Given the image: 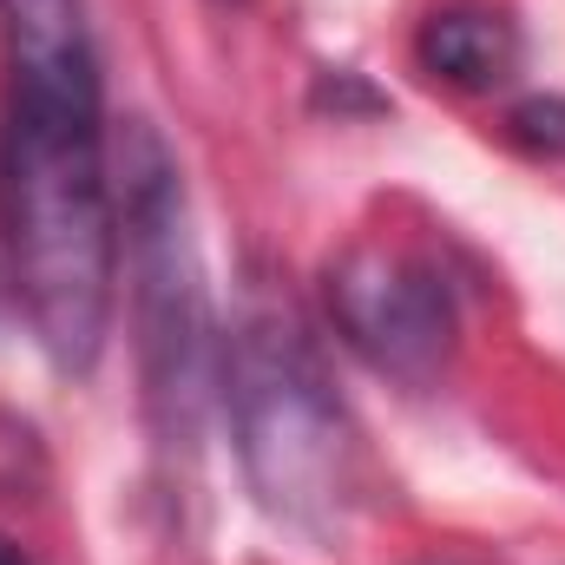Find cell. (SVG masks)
Wrapping results in <instances>:
<instances>
[{"label": "cell", "mask_w": 565, "mask_h": 565, "mask_svg": "<svg viewBox=\"0 0 565 565\" xmlns=\"http://www.w3.org/2000/svg\"><path fill=\"white\" fill-rule=\"evenodd\" d=\"M126 244H132V296H139V349L151 408L171 434H184L204 395V289H198V250L184 231V191L178 164L145 126L126 145Z\"/></svg>", "instance_id": "obj_3"}, {"label": "cell", "mask_w": 565, "mask_h": 565, "mask_svg": "<svg viewBox=\"0 0 565 565\" xmlns=\"http://www.w3.org/2000/svg\"><path fill=\"white\" fill-rule=\"evenodd\" d=\"M507 132H513L520 151H533V158H565V99H553V93L520 99L507 113Z\"/></svg>", "instance_id": "obj_6"}, {"label": "cell", "mask_w": 565, "mask_h": 565, "mask_svg": "<svg viewBox=\"0 0 565 565\" xmlns=\"http://www.w3.org/2000/svg\"><path fill=\"white\" fill-rule=\"evenodd\" d=\"M0 565H20V553H13V546H7V540H0Z\"/></svg>", "instance_id": "obj_7"}, {"label": "cell", "mask_w": 565, "mask_h": 565, "mask_svg": "<svg viewBox=\"0 0 565 565\" xmlns=\"http://www.w3.org/2000/svg\"><path fill=\"white\" fill-rule=\"evenodd\" d=\"M13 99L0 145V217L13 244V277L26 322L53 369L86 375L106 349L119 217L99 139V60L79 53H13Z\"/></svg>", "instance_id": "obj_1"}, {"label": "cell", "mask_w": 565, "mask_h": 565, "mask_svg": "<svg viewBox=\"0 0 565 565\" xmlns=\"http://www.w3.org/2000/svg\"><path fill=\"white\" fill-rule=\"evenodd\" d=\"M329 309L342 342L395 382L422 388L454 355V296L408 250H382V244L342 250L329 264Z\"/></svg>", "instance_id": "obj_4"}, {"label": "cell", "mask_w": 565, "mask_h": 565, "mask_svg": "<svg viewBox=\"0 0 565 565\" xmlns=\"http://www.w3.org/2000/svg\"><path fill=\"white\" fill-rule=\"evenodd\" d=\"M224 402L257 500L282 520H329L349 493V415L296 302L250 282L224 335Z\"/></svg>", "instance_id": "obj_2"}, {"label": "cell", "mask_w": 565, "mask_h": 565, "mask_svg": "<svg viewBox=\"0 0 565 565\" xmlns=\"http://www.w3.org/2000/svg\"><path fill=\"white\" fill-rule=\"evenodd\" d=\"M415 53H422V66L434 79H447L460 93H487V86H500L513 73L520 33H513V20H500L487 7H447L422 26Z\"/></svg>", "instance_id": "obj_5"}]
</instances>
